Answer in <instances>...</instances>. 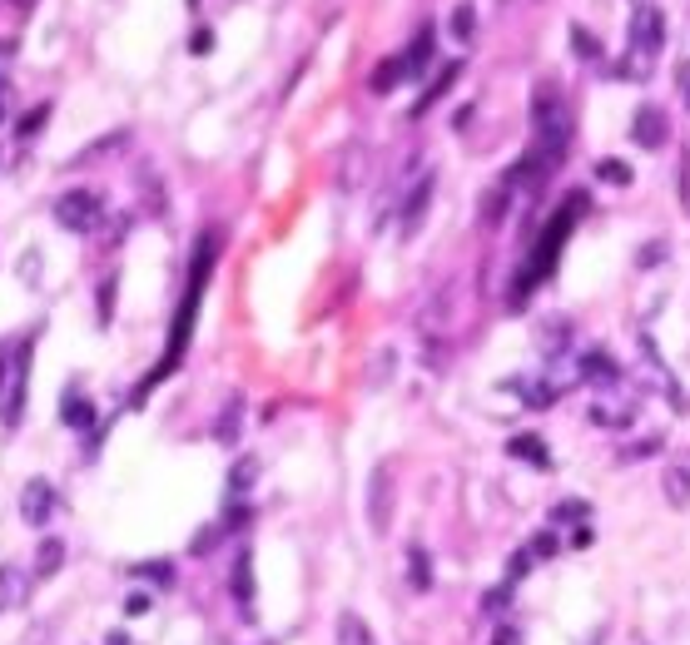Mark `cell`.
Returning a JSON list of instances; mask_svg holds the SVG:
<instances>
[{"mask_svg":"<svg viewBox=\"0 0 690 645\" xmlns=\"http://www.w3.org/2000/svg\"><path fill=\"white\" fill-rule=\"evenodd\" d=\"M214 263H219V229L199 234V244H194L189 283H184V298H179V313H174V328H169V353H164V358H159V368L144 378L139 397H144V392H149L154 383H164V378H169V373L184 363V353H189V338H194V313H199V298H204V283H209Z\"/></svg>","mask_w":690,"mask_h":645,"instance_id":"cell-1","label":"cell"},{"mask_svg":"<svg viewBox=\"0 0 690 645\" xmlns=\"http://www.w3.org/2000/svg\"><path fill=\"white\" fill-rule=\"evenodd\" d=\"M586 209V194H571L566 199V209L552 214V224L542 229V239L532 244V258H527V268H517V278H512V288H507V308H527V298L537 293V283H547L556 273V258L566 249V239H571V229H576V214Z\"/></svg>","mask_w":690,"mask_h":645,"instance_id":"cell-2","label":"cell"},{"mask_svg":"<svg viewBox=\"0 0 690 645\" xmlns=\"http://www.w3.org/2000/svg\"><path fill=\"white\" fill-rule=\"evenodd\" d=\"M30 358H35V338H20L10 353H0V422H5V427H15V422L25 417Z\"/></svg>","mask_w":690,"mask_h":645,"instance_id":"cell-3","label":"cell"},{"mask_svg":"<svg viewBox=\"0 0 690 645\" xmlns=\"http://www.w3.org/2000/svg\"><path fill=\"white\" fill-rule=\"evenodd\" d=\"M661 45H666V15L656 5H641L631 20V75H646Z\"/></svg>","mask_w":690,"mask_h":645,"instance_id":"cell-4","label":"cell"},{"mask_svg":"<svg viewBox=\"0 0 690 645\" xmlns=\"http://www.w3.org/2000/svg\"><path fill=\"white\" fill-rule=\"evenodd\" d=\"M363 507H368L373 536H388V531H393V507H398V472H393V462H378V467H373Z\"/></svg>","mask_w":690,"mask_h":645,"instance_id":"cell-5","label":"cell"},{"mask_svg":"<svg viewBox=\"0 0 690 645\" xmlns=\"http://www.w3.org/2000/svg\"><path fill=\"white\" fill-rule=\"evenodd\" d=\"M55 224L70 229V234H95L100 224V194L95 189H70L55 199Z\"/></svg>","mask_w":690,"mask_h":645,"instance_id":"cell-6","label":"cell"},{"mask_svg":"<svg viewBox=\"0 0 690 645\" xmlns=\"http://www.w3.org/2000/svg\"><path fill=\"white\" fill-rule=\"evenodd\" d=\"M432 194H437V174L422 169L413 184H408L403 204H398V234H403V239H413L417 229H422V219H427V209H432Z\"/></svg>","mask_w":690,"mask_h":645,"instance_id":"cell-7","label":"cell"},{"mask_svg":"<svg viewBox=\"0 0 690 645\" xmlns=\"http://www.w3.org/2000/svg\"><path fill=\"white\" fill-rule=\"evenodd\" d=\"M55 507H60L55 487H50L45 477H30V482H25V492H20V521H25V526H35V531H45V521L55 516Z\"/></svg>","mask_w":690,"mask_h":645,"instance_id":"cell-8","label":"cell"},{"mask_svg":"<svg viewBox=\"0 0 690 645\" xmlns=\"http://www.w3.org/2000/svg\"><path fill=\"white\" fill-rule=\"evenodd\" d=\"M631 417H636V402L621 397V383L606 387V392L591 402V422H596V427H631Z\"/></svg>","mask_w":690,"mask_h":645,"instance_id":"cell-9","label":"cell"},{"mask_svg":"<svg viewBox=\"0 0 690 645\" xmlns=\"http://www.w3.org/2000/svg\"><path fill=\"white\" fill-rule=\"evenodd\" d=\"M576 378L606 392V387H616V383H621V368H616V358H611V353L591 348V353H581V358H576Z\"/></svg>","mask_w":690,"mask_h":645,"instance_id":"cell-10","label":"cell"},{"mask_svg":"<svg viewBox=\"0 0 690 645\" xmlns=\"http://www.w3.org/2000/svg\"><path fill=\"white\" fill-rule=\"evenodd\" d=\"M666 134H671V125H666L661 105H641V110L631 115V139H636L641 149H661Z\"/></svg>","mask_w":690,"mask_h":645,"instance_id":"cell-11","label":"cell"},{"mask_svg":"<svg viewBox=\"0 0 690 645\" xmlns=\"http://www.w3.org/2000/svg\"><path fill=\"white\" fill-rule=\"evenodd\" d=\"M30 591H35L30 571H20V566H0V611H20V606L30 601Z\"/></svg>","mask_w":690,"mask_h":645,"instance_id":"cell-12","label":"cell"},{"mask_svg":"<svg viewBox=\"0 0 690 645\" xmlns=\"http://www.w3.org/2000/svg\"><path fill=\"white\" fill-rule=\"evenodd\" d=\"M512 199H517V194H512V189H507L502 179H497V184H492V189L482 194V204H477V219H482V229H502V219H507Z\"/></svg>","mask_w":690,"mask_h":645,"instance_id":"cell-13","label":"cell"},{"mask_svg":"<svg viewBox=\"0 0 690 645\" xmlns=\"http://www.w3.org/2000/svg\"><path fill=\"white\" fill-rule=\"evenodd\" d=\"M60 417H65V427L90 432V427H95V402H90L80 387H65V397H60Z\"/></svg>","mask_w":690,"mask_h":645,"instance_id":"cell-14","label":"cell"},{"mask_svg":"<svg viewBox=\"0 0 690 645\" xmlns=\"http://www.w3.org/2000/svg\"><path fill=\"white\" fill-rule=\"evenodd\" d=\"M457 75H462V60H447V65H442V75H437V80H432V85L417 95V105H413L417 120H422V115H427V110H432V105H437V100H442V95L457 85Z\"/></svg>","mask_w":690,"mask_h":645,"instance_id":"cell-15","label":"cell"},{"mask_svg":"<svg viewBox=\"0 0 690 645\" xmlns=\"http://www.w3.org/2000/svg\"><path fill=\"white\" fill-rule=\"evenodd\" d=\"M403 80H408V65H403V55H388V60H383L373 75H368V90H373V95H393Z\"/></svg>","mask_w":690,"mask_h":645,"instance_id":"cell-16","label":"cell"},{"mask_svg":"<svg viewBox=\"0 0 690 645\" xmlns=\"http://www.w3.org/2000/svg\"><path fill=\"white\" fill-rule=\"evenodd\" d=\"M432 45H437V35H432V25H422V30H417V35H413V45L403 50V65H408V80H413V75H422V70L432 65Z\"/></svg>","mask_w":690,"mask_h":645,"instance_id":"cell-17","label":"cell"},{"mask_svg":"<svg viewBox=\"0 0 690 645\" xmlns=\"http://www.w3.org/2000/svg\"><path fill=\"white\" fill-rule=\"evenodd\" d=\"M507 452H512V457H522V462H532L537 472H547V467H552V452H547V442H542V437H532V432L512 437V442H507Z\"/></svg>","mask_w":690,"mask_h":645,"instance_id":"cell-18","label":"cell"},{"mask_svg":"<svg viewBox=\"0 0 690 645\" xmlns=\"http://www.w3.org/2000/svg\"><path fill=\"white\" fill-rule=\"evenodd\" d=\"M60 566H65V541H60V536H45L40 551H35V581L60 576Z\"/></svg>","mask_w":690,"mask_h":645,"instance_id":"cell-19","label":"cell"},{"mask_svg":"<svg viewBox=\"0 0 690 645\" xmlns=\"http://www.w3.org/2000/svg\"><path fill=\"white\" fill-rule=\"evenodd\" d=\"M338 645H378V636H373V626H368L363 616L343 611V616H338Z\"/></svg>","mask_w":690,"mask_h":645,"instance_id":"cell-20","label":"cell"},{"mask_svg":"<svg viewBox=\"0 0 690 645\" xmlns=\"http://www.w3.org/2000/svg\"><path fill=\"white\" fill-rule=\"evenodd\" d=\"M234 601L254 616V556H249V551H244L239 566H234Z\"/></svg>","mask_w":690,"mask_h":645,"instance_id":"cell-21","label":"cell"},{"mask_svg":"<svg viewBox=\"0 0 690 645\" xmlns=\"http://www.w3.org/2000/svg\"><path fill=\"white\" fill-rule=\"evenodd\" d=\"M666 502L671 507H686L690 502V462H671L666 467Z\"/></svg>","mask_w":690,"mask_h":645,"instance_id":"cell-22","label":"cell"},{"mask_svg":"<svg viewBox=\"0 0 690 645\" xmlns=\"http://www.w3.org/2000/svg\"><path fill=\"white\" fill-rule=\"evenodd\" d=\"M507 392H517L527 407H547L556 397V387H542V378H507Z\"/></svg>","mask_w":690,"mask_h":645,"instance_id":"cell-23","label":"cell"},{"mask_svg":"<svg viewBox=\"0 0 690 645\" xmlns=\"http://www.w3.org/2000/svg\"><path fill=\"white\" fill-rule=\"evenodd\" d=\"M239 417H244V397L234 392V397L224 402V417H219V427H214V437H219V442H234V437H239Z\"/></svg>","mask_w":690,"mask_h":645,"instance_id":"cell-24","label":"cell"},{"mask_svg":"<svg viewBox=\"0 0 690 645\" xmlns=\"http://www.w3.org/2000/svg\"><path fill=\"white\" fill-rule=\"evenodd\" d=\"M130 576H144L149 586H174V566L169 561H135Z\"/></svg>","mask_w":690,"mask_h":645,"instance_id":"cell-25","label":"cell"},{"mask_svg":"<svg viewBox=\"0 0 690 645\" xmlns=\"http://www.w3.org/2000/svg\"><path fill=\"white\" fill-rule=\"evenodd\" d=\"M596 179L626 189V184H631V164H626V159H596Z\"/></svg>","mask_w":690,"mask_h":645,"instance_id":"cell-26","label":"cell"},{"mask_svg":"<svg viewBox=\"0 0 690 645\" xmlns=\"http://www.w3.org/2000/svg\"><path fill=\"white\" fill-rule=\"evenodd\" d=\"M45 125H50V105H35V110H25V115H20L15 139H35V134H40Z\"/></svg>","mask_w":690,"mask_h":645,"instance_id":"cell-27","label":"cell"},{"mask_svg":"<svg viewBox=\"0 0 690 645\" xmlns=\"http://www.w3.org/2000/svg\"><path fill=\"white\" fill-rule=\"evenodd\" d=\"M408 566H413V591H427L432 586V566H427V551L422 546H408Z\"/></svg>","mask_w":690,"mask_h":645,"instance_id":"cell-28","label":"cell"},{"mask_svg":"<svg viewBox=\"0 0 690 645\" xmlns=\"http://www.w3.org/2000/svg\"><path fill=\"white\" fill-rule=\"evenodd\" d=\"M452 35H457L462 45L477 35V10H472V5H457V10H452Z\"/></svg>","mask_w":690,"mask_h":645,"instance_id":"cell-29","label":"cell"},{"mask_svg":"<svg viewBox=\"0 0 690 645\" xmlns=\"http://www.w3.org/2000/svg\"><path fill=\"white\" fill-rule=\"evenodd\" d=\"M254 477H259V462H254V457H244V462H239V467L229 472V497L249 492V482H254Z\"/></svg>","mask_w":690,"mask_h":645,"instance_id":"cell-30","label":"cell"},{"mask_svg":"<svg viewBox=\"0 0 690 645\" xmlns=\"http://www.w3.org/2000/svg\"><path fill=\"white\" fill-rule=\"evenodd\" d=\"M571 45H576V55H581V60H601V45H596L581 25H571Z\"/></svg>","mask_w":690,"mask_h":645,"instance_id":"cell-31","label":"cell"},{"mask_svg":"<svg viewBox=\"0 0 690 645\" xmlns=\"http://www.w3.org/2000/svg\"><path fill=\"white\" fill-rule=\"evenodd\" d=\"M532 561H537V556H532V551H517V556H512V561H507V586H517V581H522V576H527V571H532Z\"/></svg>","mask_w":690,"mask_h":645,"instance_id":"cell-32","label":"cell"},{"mask_svg":"<svg viewBox=\"0 0 690 645\" xmlns=\"http://www.w3.org/2000/svg\"><path fill=\"white\" fill-rule=\"evenodd\" d=\"M537 561H547V556H556L561 551V541H556V531H542V536H532V546H527Z\"/></svg>","mask_w":690,"mask_h":645,"instance_id":"cell-33","label":"cell"},{"mask_svg":"<svg viewBox=\"0 0 690 645\" xmlns=\"http://www.w3.org/2000/svg\"><path fill=\"white\" fill-rule=\"evenodd\" d=\"M110 318H115V278L100 283V323H110Z\"/></svg>","mask_w":690,"mask_h":645,"instance_id":"cell-34","label":"cell"},{"mask_svg":"<svg viewBox=\"0 0 690 645\" xmlns=\"http://www.w3.org/2000/svg\"><path fill=\"white\" fill-rule=\"evenodd\" d=\"M219 536H224V521H219V526H204V531L194 536V551H199V556H204V551H214V546H219Z\"/></svg>","mask_w":690,"mask_h":645,"instance_id":"cell-35","label":"cell"},{"mask_svg":"<svg viewBox=\"0 0 690 645\" xmlns=\"http://www.w3.org/2000/svg\"><path fill=\"white\" fill-rule=\"evenodd\" d=\"M189 50H194V55H209V50H214V30H209V25H199V30L189 35Z\"/></svg>","mask_w":690,"mask_h":645,"instance_id":"cell-36","label":"cell"},{"mask_svg":"<svg viewBox=\"0 0 690 645\" xmlns=\"http://www.w3.org/2000/svg\"><path fill=\"white\" fill-rule=\"evenodd\" d=\"M651 452H661V437H646V442H631V447H626L621 457H626V462H636V457H651Z\"/></svg>","mask_w":690,"mask_h":645,"instance_id":"cell-37","label":"cell"},{"mask_svg":"<svg viewBox=\"0 0 690 645\" xmlns=\"http://www.w3.org/2000/svg\"><path fill=\"white\" fill-rule=\"evenodd\" d=\"M576 516H586V507H581V502H566V507L552 512V521H576Z\"/></svg>","mask_w":690,"mask_h":645,"instance_id":"cell-38","label":"cell"},{"mask_svg":"<svg viewBox=\"0 0 690 645\" xmlns=\"http://www.w3.org/2000/svg\"><path fill=\"white\" fill-rule=\"evenodd\" d=\"M661 254H666V244H651V249L636 258V263H641V268H656V263H661Z\"/></svg>","mask_w":690,"mask_h":645,"instance_id":"cell-39","label":"cell"},{"mask_svg":"<svg viewBox=\"0 0 690 645\" xmlns=\"http://www.w3.org/2000/svg\"><path fill=\"white\" fill-rule=\"evenodd\" d=\"M676 80H681V95H686V105H690V65H681V75H676Z\"/></svg>","mask_w":690,"mask_h":645,"instance_id":"cell-40","label":"cell"},{"mask_svg":"<svg viewBox=\"0 0 690 645\" xmlns=\"http://www.w3.org/2000/svg\"><path fill=\"white\" fill-rule=\"evenodd\" d=\"M5 60H10V45H0V90H5Z\"/></svg>","mask_w":690,"mask_h":645,"instance_id":"cell-41","label":"cell"},{"mask_svg":"<svg viewBox=\"0 0 690 645\" xmlns=\"http://www.w3.org/2000/svg\"><path fill=\"white\" fill-rule=\"evenodd\" d=\"M0 120H5V90H0Z\"/></svg>","mask_w":690,"mask_h":645,"instance_id":"cell-42","label":"cell"}]
</instances>
